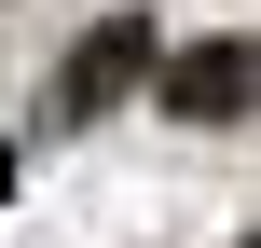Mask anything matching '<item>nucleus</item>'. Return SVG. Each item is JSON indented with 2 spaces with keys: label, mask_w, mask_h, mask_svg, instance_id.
<instances>
[{
  "label": "nucleus",
  "mask_w": 261,
  "mask_h": 248,
  "mask_svg": "<svg viewBox=\"0 0 261 248\" xmlns=\"http://www.w3.org/2000/svg\"><path fill=\"white\" fill-rule=\"evenodd\" d=\"M151 55H165V41H151V14H96V28L55 55V83H41V124H110V110L151 83Z\"/></svg>",
  "instance_id": "obj_1"
},
{
  "label": "nucleus",
  "mask_w": 261,
  "mask_h": 248,
  "mask_svg": "<svg viewBox=\"0 0 261 248\" xmlns=\"http://www.w3.org/2000/svg\"><path fill=\"white\" fill-rule=\"evenodd\" d=\"M151 110H179V124H248L261 110V41H165V55H151Z\"/></svg>",
  "instance_id": "obj_2"
}]
</instances>
